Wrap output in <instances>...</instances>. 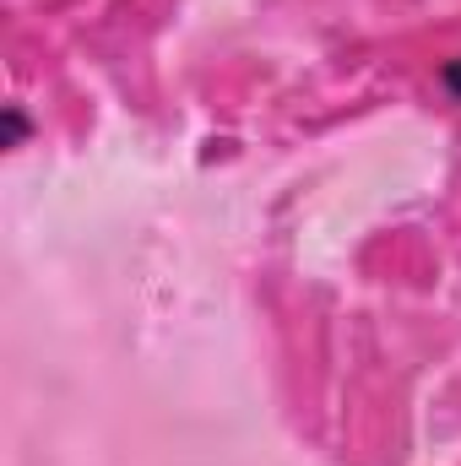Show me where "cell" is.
I'll return each mask as SVG.
<instances>
[{
    "label": "cell",
    "instance_id": "obj_1",
    "mask_svg": "<svg viewBox=\"0 0 461 466\" xmlns=\"http://www.w3.org/2000/svg\"><path fill=\"white\" fill-rule=\"evenodd\" d=\"M27 130H33V125H27V115L11 104V109H5V147H22V141H27Z\"/></svg>",
    "mask_w": 461,
    "mask_h": 466
},
{
    "label": "cell",
    "instance_id": "obj_2",
    "mask_svg": "<svg viewBox=\"0 0 461 466\" xmlns=\"http://www.w3.org/2000/svg\"><path fill=\"white\" fill-rule=\"evenodd\" d=\"M440 87H446V93H451V98L461 104V55H456V60H446V66H440Z\"/></svg>",
    "mask_w": 461,
    "mask_h": 466
}]
</instances>
